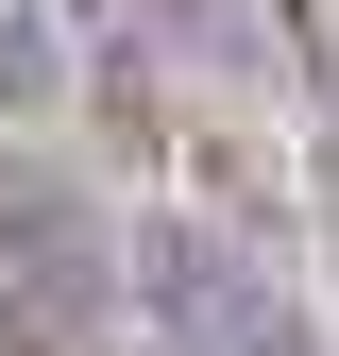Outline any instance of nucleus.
<instances>
[{
  "instance_id": "1",
  "label": "nucleus",
  "mask_w": 339,
  "mask_h": 356,
  "mask_svg": "<svg viewBox=\"0 0 339 356\" xmlns=\"http://www.w3.org/2000/svg\"><path fill=\"white\" fill-rule=\"evenodd\" d=\"M119 305L153 323V356H322L306 289L272 254H238L221 220H136L119 238Z\"/></svg>"
},
{
  "instance_id": "2",
  "label": "nucleus",
  "mask_w": 339,
  "mask_h": 356,
  "mask_svg": "<svg viewBox=\"0 0 339 356\" xmlns=\"http://www.w3.org/2000/svg\"><path fill=\"white\" fill-rule=\"evenodd\" d=\"M102 323H119V220L34 153H0V356H102Z\"/></svg>"
},
{
  "instance_id": "3",
  "label": "nucleus",
  "mask_w": 339,
  "mask_h": 356,
  "mask_svg": "<svg viewBox=\"0 0 339 356\" xmlns=\"http://www.w3.org/2000/svg\"><path fill=\"white\" fill-rule=\"evenodd\" d=\"M68 102V34H51V0H0V119H51Z\"/></svg>"
},
{
  "instance_id": "4",
  "label": "nucleus",
  "mask_w": 339,
  "mask_h": 356,
  "mask_svg": "<svg viewBox=\"0 0 339 356\" xmlns=\"http://www.w3.org/2000/svg\"><path fill=\"white\" fill-rule=\"evenodd\" d=\"M153 17H170V34H204V51H238V34H254V0H153Z\"/></svg>"
}]
</instances>
